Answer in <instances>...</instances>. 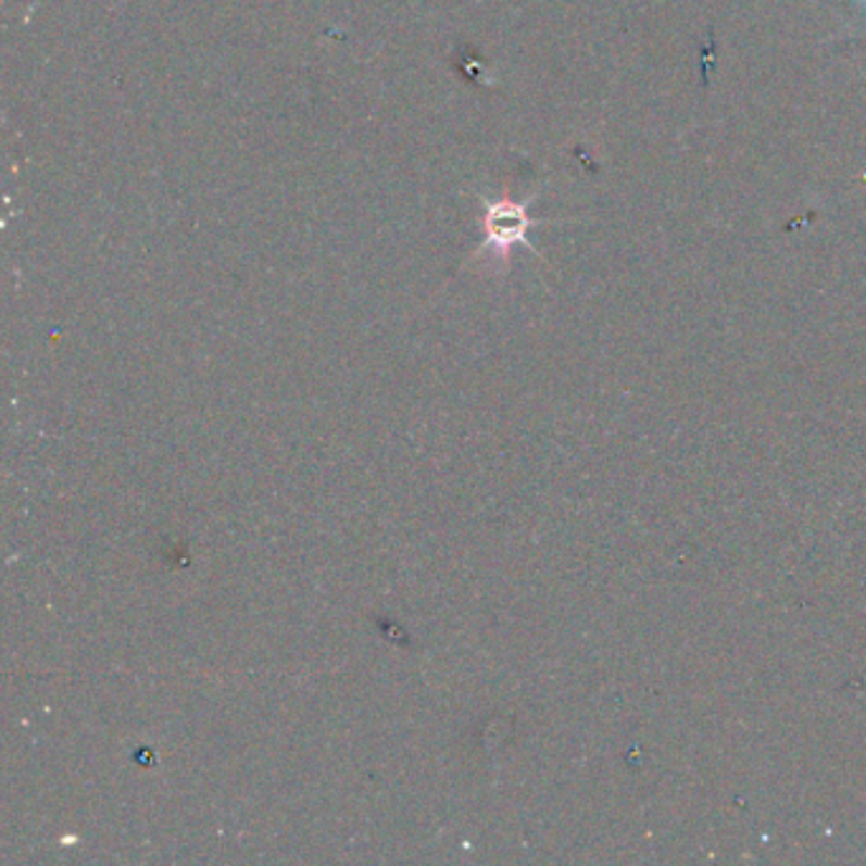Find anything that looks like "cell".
I'll return each instance as SVG.
<instances>
[{"instance_id":"1","label":"cell","mask_w":866,"mask_h":866,"mask_svg":"<svg viewBox=\"0 0 866 866\" xmlns=\"http://www.w3.org/2000/svg\"><path fill=\"white\" fill-rule=\"evenodd\" d=\"M529 227H534V222L526 216L524 206L503 201L488 209V219H486L488 239H491L493 244H499L503 252L516 242L529 244V239H526V229Z\"/></svg>"}]
</instances>
